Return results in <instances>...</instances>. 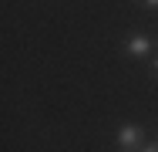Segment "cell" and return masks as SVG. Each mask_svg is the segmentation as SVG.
<instances>
[{
	"instance_id": "cell-1",
	"label": "cell",
	"mask_w": 158,
	"mask_h": 152,
	"mask_svg": "<svg viewBox=\"0 0 158 152\" xmlns=\"http://www.w3.org/2000/svg\"><path fill=\"white\" fill-rule=\"evenodd\" d=\"M121 54L125 58H155L158 54V34H148V30H131L125 41H121Z\"/></svg>"
},
{
	"instance_id": "cell-2",
	"label": "cell",
	"mask_w": 158,
	"mask_h": 152,
	"mask_svg": "<svg viewBox=\"0 0 158 152\" xmlns=\"http://www.w3.org/2000/svg\"><path fill=\"white\" fill-rule=\"evenodd\" d=\"M141 145H145V132H141V125L125 122V125L118 128V149H121V152H138Z\"/></svg>"
},
{
	"instance_id": "cell-3",
	"label": "cell",
	"mask_w": 158,
	"mask_h": 152,
	"mask_svg": "<svg viewBox=\"0 0 158 152\" xmlns=\"http://www.w3.org/2000/svg\"><path fill=\"white\" fill-rule=\"evenodd\" d=\"M148 78H152V81H158V54L148 61Z\"/></svg>"
},
{
	"instance_id": "cell-4",
	"label": "cell",
	"mask_w": 158,
	"mask_h": 152,
	"mask_svg": "<svg viewBox=\"0 0 158 152\" xmlns=\"http://www.w3.org/2000/svg\"><path fill=\"white\" fill-rule=\"evenodd\" d=\"M138 152H158V139H152V142H145Z\"/></svg>"
},
{
	"instance_id": "cell-5",
	"label": "cell",
	"mask_w": 158,
	"mask_h": 152,
	"mask_svg": "<svg viewBox=\"0 0 158 152\" xmlns=\"http://www.w3.org/2000/svg\"><path fill=\"white\" fill-rule=\"evenodd\" d=\"M138 3H141L145 10H158V0H138Z\"/></svg>"
},
{
	"instance_id": "cell-6",
	"label": "cell",
	"mask_w": 158,
	"mask_h": 152,
	"mask_svg": "<svg viewBox=\"0 0 158 152\" xmlns=\"http://www.w3.org/2000/svg\"><path fill=\"white\" fill-rule=\"evenodd\" d=\"M118 152H121V149H118Z\"/></svg>"
}]
</instances>
